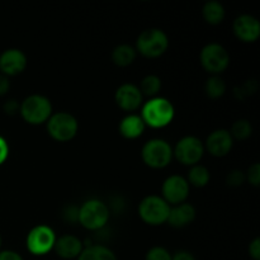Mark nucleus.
Segmentation results:
<instances>
[{"mask_svg":"<svg viewBox=\"0 0 260 260\" xmlns=\"http://www.w3.org/2000/svg\"><path fill=\"white\" fill-rule=\"evenodd\" d=\"M162 200L169 206L180 205L187 201L189 196V184L182 175H170L162 183Z\"/></svg>","mask_w":260,"mask_h":260,"instance_id":"9b49d317","label":"nucleus"},{"mask_svg":"<svg viewBox=\"0 0 260 260\" xmlns=\"http://www.w3.org/2000/svg\"><path fill=\"white\" fill-rule=\"evenodd\" d=\"M205 151V145L198 137L185 136L180 139L173 149V157H175L180 164L193 167L200 164Z\"/></svg>","mask_w":260,"mask_h":260,"instance_id":"1a4fd4ad","label":"nucleus"},{"mask_svg":"<svg viewBox=\"0 0 260 260\" xmlns=\"http://www.w3.org/2000/svg\"><path fill=\"white\" fill-rule=\"evenodd\" d=\"M205 90L211 99L221 98L226 93L225 80L220 78V75H211L206 81Z\"/></svg>","mask_w":260,"mask_h":260,"instance_id":"b1692460","label":"nucleus"},{"mask_svg":"<svg viewBox=\"0 0 260 260\" xmlns=\"http://www.w3.org/2000/svg\"><path fill=\"white\" fill-rule=\"evenodd\" d=\"M170 206L159 196H147L140 202L139 215L145 223L159 226L167 222Z\"/></svg>","mask_w":260,"mask_h":260,"instance_id":"0eeeda50","label":"nucleus"},{"mask_svg":"<svg viewBox=\"0 0 260 260\" xmlns=\"http://www.w3.org/2000/svg\"><path fill=\"white\" fill-rule=\"evenodd\" d=\"M109 220V208L103 201L88 200L79 207V223L90 231H101Z\"/></svg>","mask_w":260,"mask_h":260,"instance_id":"7ed1b4c3","label":"nucleus"},{"mask_svg":"<svg viewBox=\"0 0 260 260\" xmlns=\"http://www.w3.org/2000/svg\"><path fill=\"white\" fill-rule=\"evenodd\" d=\"M203 19L211 25H217L225 19V8L217 0H210L203 5Z\"/></svg>","mask_w":260,"mask_h":260,"instance_id":"aec40b11","label":"nucleus"},{"mask_svg":"<svg viewBox=\"0 0 260 260\" xmlns=\"http://www.w3.org/2000/svg\"><path fill=\"white\" fill-rule=\"evenodd\" d=\"M3 109H4V112L8 114V116H15L17 113H19L20 104L18 103L15 99H9V101H7L4 103Z\"/></svg>","mask_w":260,"mask_h":260,"instance_id":"7c9ffc66","label":"nucleus"},{"mask_svg":"<svg viewBox=\"0 0 260 260\" xmlns=\"http://www.w3.org/2000/svg\"><path fill=\"white\" fill-rule=\"evenodd\" d=\"M229 132L234 140H246L253 134V126L248 119H238L234 122Z\"/></svg>","mask_w":260,"mask_h":260,"instance_id":"393cba45","label":"nucleus"},{"mask_svg":"<svg viewBox=\"0 0 260 260\" xmlns=\"http://www.w3.org/2000/svg\"><path fill=\"white\" fill-rule=\"evenodd\" d=\"M83 241L74 235H62L56 238L53 250L61 259H75L83 251Z\"/></svg>","mask_w":260,"mask_h":260,"instance_id":"f3484780","label":"nucleus"},{"mask_svg":"<svg viewBox=\"0 0 260 260\" xmlns=\"http://www.w3.org/2000/svg\"><path fill=\"white\" fill-rule=\"evenodd\" d=\"M79 129L78 119L69 112H57L47 121V132L55 141L68 142L76 136Z\"/></svg>","mask_w":260,"mask_h":260,"instance_id":"423d86ee","label":"nucleus"},{"mask_svg":"<svg viewBox=\"0 0 260 260\" xmlns=\"http://www.w3.org/2000/svg\"><path fill=\"white\" fill-rule=\"evenodd\" d=\"M258 90V81L251 79V80L245 81L241 85H238L234 88V95L238 99H246L248 96L253 95Z\"/></svg>","mask_w":260,"mask_h":260,"instance_id":"a878e982","label":"nucleus"},{"mask_svg":"<svg viewBox=\"0 0 260 260\" xmlns=\"http://www.w3.org/2000/svg\"><path fill=\"white\" fill-rule=\"evenodd\" d=\"M142 96H149L150 99L157 96L159 91L161 90V79L157 75L150 74L141 80L139 86Z\"/></svg>","mask_w":260,"mask_h":260,"instance_id":"5701e85b","label":"nucleus"},{"mask_svg":"<svg viewBox=\"0 0 260 260\" xmlns=\"http://www.w3.org/2000/svg\"><path fill=\"white\" fill-rule=\"evenodd\" d=\"M146 124L139 114H128L119 122V134L127 140H135L144 134Z\"/></svg>","mask_w":260,"mask_h":260,"instance_id":"a211bd4d","label":"nucleus"},{"mask_svg":"<svg viewBox=\"0 0 260 260\" xmlns=\"http://www.w3.org/2000/svg\"><path fill=\"white\" fill-rule=\"evenodd\" d=\"M2 245H3V239L2 236H0V251H2Z\"/></svg>","mask_w":260,"mask_h":260,"instance_id":"e433bc0d","label":"nucleus"},{"mask_svg":"<svg viewBox=\"0 0 260 260\" xmlns=\"http://www.w3.org/2000/svg\"><path fill=\"white\" fill-rule=\"evenodd\" d=\"M249 255L254 260H260V239L255 238L249 244Z\"/></svg>","mask_w":260,"mask_h":260,"instance_id":"2f4dec72","label":"nucleus"},{"mask_svg":"<svg viewBox=\"0 0 260 260\" xmlns=\"http://www.w3.org/2000/svg\"><path fill=\"white\" fill-rule=\"evenodd\" d=\"M142 161L152 169H162L170 164L173 159V147L162 139H151L141 150Z\"/></svg>","mask_w":260,"mask_h":260,"instance_id":"39448f33","label":"nucleus"},{"mask_svg":"<svg viewBox=\"0 0 260 260\" xmlns=\"http://www.w3.org/2000/svg\"><path fill=\"white\" fill-rule=\"evenodd\" d=\"M145 260H172V254L162 246H154L147 251Z\"/></svg>","mask_w":260,"mask_h":260,"instance_id":"bb28decb","label":"nucleus"},{"mask_svg":"<svg viewBox=\"0 0 260 260\" xmlns=\"http://www.w3.org/2000/svg\"><path fill=\"white\" fill-rule=\"evenodd\" d=\"M200 61L202 68L211 75H220L230 65V55L220 43H208L201 51Z\"/></svg>","mask_w":260,"mask_h":260,"instance_id":"6e6552de","label":"nucleus"},{"mask_svg":"<svg viewBox=\"0 0 260 260\" xmlns=\"http://www.w3.org/2000/svg\"><path fill=\"white\" fill-rule=\"evenodd\" d=\"M114 101L117 106L126 112H134L142 106L144 96L139 86L134 84H122L114 94Z\"/></svg>","mask_w":260,"mask_h":260,"instance_id":"4468645a","label":"nucleus"},{"mask_svg":"<svg viewBox=\"0 0 260 260\" xmlns=\"http://www.w3.org/2000/svg\"><path fill=\"white\" fill-rule=\"evenodd\" d=\"M169 47V38L164 30L159 28H149L140 33L136 41V52L147 58L160 57Z\"/></svg>","mask_w":260,"mask_h":260,"instance_id":"f03ea898","label":"nucleus"},{"mask_svg":"<svg viewBox=\"0 0 260 260\" xmlns=\"http://www.w3.org/2000/svg\"><path fill=\"white\" fill-rule=\"evenodd\" d=\"M245 178L253 187H259L260 184V165L259 162H254L248 172L245 173Z\"/></svg>","mask_w":260,"mask_h":260,"instance_id":"c85d7f7f","label":"nucleus"},{"mask_svg":"<svg viewBox=\"0 0 260 260\" xmlns=\"http://www.w3.org/2000/svg\"><path fill=\"white\" fill-rule=\"evenodd\" d=\"M19 113L27 123L42 124L52 116V104L45 95L32 94L20 103Z\"/></svg>","mask_w":260,"mask_h":260,"instance_id":"20e7f679","label":"nucleus"},{"mask_svg":"<svg viewBox=\"0 0 260 260\" xmlns=\"http://www.w3.org/2000/svg\"><path fill=\"white\" fill-rule=\"evenodd\" d=\"M245 182H246L245 173L240 169L231 170V172L228 174V177H226V183H228V185H230V187H234V188L240 187V185H243Z\"/></svg>","mask_w":260,"mask_h":260,"instance_id":"cd10ccee","label":"nucleus"},{"mask_svg":"<svg viewBox=\"0 0 260 260\" xmlns=\"http://www.w3.org/2000/svg\"><path fill=\"white\" fill-rule=\"evenodd\" d=\"M203 145H205L206 151L210 152L212 156L223 157L233 150L234 139L228 129L220 128L211 132Z\"/></svg>","mask_w":260,"mask_h":260,"instance_id":"ddd939ff","label":"nucleus"},{"mask_svg":"<svg viewBox=\"0 0 260 260\" xmlns=\"http://www.w3.org/2000/svg\"><path fill=\"white\" fill-rule=\"evenodd\" d=\"M233 29L238 40L241 42L251 43L258 41L260 36V23L254 15L241 14L234 20Z\"/></svg>","mask_w":260,"mask_h":260,"instance_id":"f8f14e48","label":"nucleus"},{"mask_svg":"<svg viewBox=\"0 0 260 260\" xmlns=\"http://www.w3.org/2000/svg\"><path fill=\"white\" fill-rule=\"evenodd\" d=\"M9 89H10L9 78L3 75V74H0V96L5 95V94L9 91Z\"/></svg>","mask_w":260,"mask_h":260,"instance_id":"f704fd0d","label":"nucleus"},{"mask_svg":"<svg viewBox=\"0 0 260 260\" xmlns=\"http://www.w3.org/2000/svg\"><path fill=\"white\" fill-rule=\"evenodd\" d=\"M196 208L190 203H180V205L170 206L169 216L167 222L174 229H183L190 225L196 220Z\"/></svg>","mask_w":260,"mask_h":260,"instance_id":"dca6fc26","label":"nucleus"},{"mask_svg":"<svg viewBox=\"0 0 260 260\" xmlns=\"http://www.w3.org/2000/svg\"><path fill=\"white\" fill-rule=\"evenodd\" d=\"M62 217L63 220L70 223L79 222V207L74 205L66 206L62 211Z\"/></svg>","mask_w":260,"mask_h":260,"instance_id":"c756f323","label":"nucleus"},{"mask_svg":"<svg viewBox=\"0 0 260 260\" xmlns=\"http://www.w3.org/2000/svg\"><path fill=\"white\" fill-rule=\"evenodd\" d=\"M0 260H24L18 254L17 251L13 250H2L0 251Z\"/></svg>","mask_w":260,"mask_h":260,"instance_id":"72a5a7b5","label":"nucleus"},{"mask_svg":"<svg viewBox=\"0 0 260 260\" xmlns=\"http://www.w3.org/2000/svg\"><path fill=\"white\" fill-rule=\"evenodd\" d=\"M27 66L24 52L18 48H8L0 55V71L5 76H15L23 73Z\"/></svg>","mask_w":260,"mask_h":260,"instance_id":"2eb2a0df","label":"nucleus"},{"mask_svg":"<svg viewBox=\"0 0 260 260\" xmlns=\"http://www.w3.org/2000/svg\"><path fill=\"white\" fill-rule=\"evenodd\" d=\"M78 260H117V256L108 246L102 244H90L83 249Z\"/></svg>","mask_w":260,"mask_h":260,"instance_id":"6ab92c4d","label":"nucleus"},{"mask_svg":"<svg viewBox=\"0 0 260 260\" xmlns=\"http://www.w3.org/2000/svg\"><path fill=\"white\" fill-rule=\"evenodd\" d=\"M175 116V109L172 102L162 96L149 99L142 106L141 118L145 124L152 128H162L172 123Z\"/></svg>","mask_w":260,"mask_h":260,"instance_id":"f257e3e1","label":"nucleus"},{"mask_svg":"<svg viewBox=\"0 0 260 260\" xmlns=\"http://www.w3.org/2000/svg\"><path fill=\"white\" fill-rule=\"evenodd\" d=\"M9 156V145L4 137L0 136V165L4 164Z\"/></svg>","mask_w":260,"mask_h":260,"instance_id":"473e14b6","label":"nucleus"},{"mask_svg":"<svg viewBox=\"0 0 260 260\" xmlns=\"http://www.w3.org/2000/svg\"><path fill=\"white\" fill-rule=\"evenodd\" d=\"M185 179H187L189 187L193 185L196 188H203L208 184L211 179L210 170L203 167V165L196 164L190 167L189 172H188V177Z\"/></svg>","mask_w":260,"mask_h":260,"instance_id":"4be33fe9","label":"nucleus"},{"mask_svg":"<svg viewBox=\"0 0 260 260\" xmlns=\"http://www.w3.org/2000/svg\"><path fill=\"white\" fill-rule=\"evenodd\" d=\"M56 241V234L50 226L38 225L29 231L27 236V249L33 255H46L53 250Z\"/></svg>","mask_w":260,"mask_h":260,"instance_id":"9d476101","label":"nucleus"},{"mask_svg":"<svg viewBox=\"0 0 260 260\" xmlns=\"http://www.w3.org/2000/svg\"><path fill=\"white\" fill-rule=\"evenodd\" d=\"M136 58V50L129 45H119L112 52V60L119 68L132 65Z\"/></svg>","mask_w":260,"mask_h":260,"instance_id":"412c9836","label":"nucleus"},{"mask_svg":"<svg viewBox=\"0 0 260 260\" xmlns=\"http://www.w3.org/2000/svg\"><path fill=\"white\" fill-rule=\"evenodd\" d=\"M172 260H196L194 256H193L192 253L187 250H179L172 255Z\"/></svg>","mask_w":260,"mask_h":260,"instance_id":"c9c22d12","label":"nucleus"}]
</instances>
